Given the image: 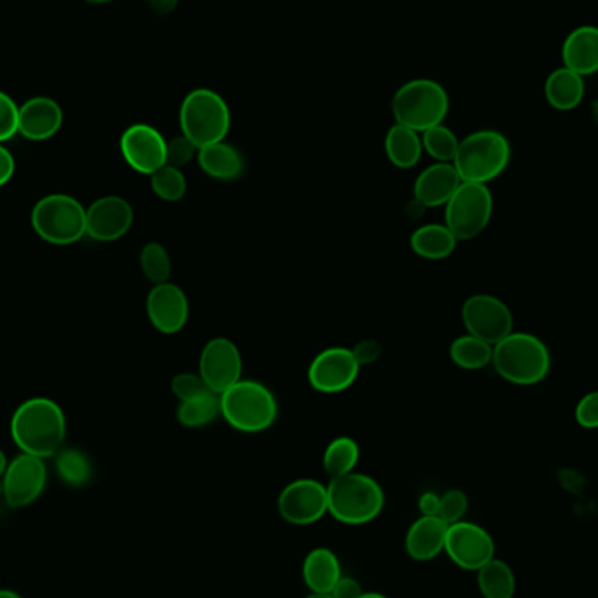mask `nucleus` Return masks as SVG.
<instances>
[{
	"mask_svg": "<svg viewBox=\"0 0 598 598\" xmlns=\"http://www.w3.org/2000/svg\"><path fill=\"white\" fill-rule=\"evenodd\" d=\"M182 135L202 149L226 139L232 130V111L226 100L209 88H199L187 93L179 111Z\"/></svg>",
	"mask_w": 598,
	"mask_h": 598,
	"instance_id": "6",
	"label": "nucleus"
},
{
	"mask_svg": "<svg viewBox=\"0 0 598 598\" xmlns=\"http://www.w3.org/2000/svg\"><path fill=\"white\" fill-rule=\"evenodd\" d=\"M385 153L388 161L397 169H413L418 165L424 153L420 133L403 124H394L385 136Z\"/></svg>",
	"mask_w": 598,
	"mask_h": 598,
	"instance_id": "27",
	"label": "nucleus"
},
{
	"mask_svg": "<svg viewBox=\"0 0 598 598\" xmlns=\"http://www.w3.org/2000/svg\"><path fill=\"white\" fill-rule=\"evenodd\" d=\"M57 473L65 485L78 488L90 482L93 467L83 452L69 448L57 454Z\"/></svg>",
	"mask_w": 598,
	"mask_h": 598,
	"instance_id": "32",
	"label": "nucleus"
},
{
	"mask_svg": "<svg viewBox=\"0 0 598 598\" xmlns=\"http://www.w3.org/2000/svg\"><path fill=\"white\" fill-rule=\"evenodd\" d=\"M439 497L436 491H425L418 499V509L422 516H438Z\"/></svg>",
	"mask_w": 598,
	"mask_h": 598,
	"instance_id": "44",
	"label": "nucleus"
},
{
	"mask_svg": "<svg viewBox=\"0 0 598 598\" xmlns=\"http://www.w3.org/2000/svg\"><path fill=\"white\" fill-rule=\"evenodd\" d=\"M586 95V83L582 75L569 71L566 67L555 69L546 78L545 97L551 108L567 112L581 105Z\"/></svg>",
	"mask_w": 598,
	"mask_h": 598,
	"instance_id": "25",
	"label": "nucleus"
},
{
	"mask_svg": "<svg viewBox=\"0 0 598 598\" xmlns=\"http://www.w3.org/2000/svg\"><path fill=\"white\" fill-rule=\"evenodd\" d=\"M0 494H4V485H2V482H0Z\"/></svg>",
	"mask_w": 598,
	"mask_h": 598,
	"instance_id": "52",
	"label": "nucleus"
},
{
	"mask_svg": "<svg viewBox=\"0 0 598 598\" xmlns=\"http://www.w3.org/2000/svg\"><path fill=\"white\" fill-rule=\"evenodd\" d=\"M463 184L454 163H434L425 169L415 181V196L427 209L443 206L450 202L455 191Z\"/></svg>",
	"mask_w": 598,
	"mask_h": 598,
	"instance_id": "20",
	"label": "nucleus"
},
{
	"mask_svg": "<svg viewBox=\"0 0 598 598\" xmlns=\"http://www.w3.org/2000/svg\"><path fill=\"white\" fill-rule=\"evenodd\" d=\"M511 144L497 130H478L458 144L454 166L463 182L488 184L508 169Z\"/></svg>",
	"mask_w": 598,
	"mask_h": 598,
	"instance_id": "5",
	"label": "nucleus"
},
{
	"mask_svg": "<svg viewBox=\"0 0 598 598\" xmlns=\"http://www.w3.org/2000/svg\"><path fill=\"white\" fill-rule=\"evenodd\" d=\"M491 364L506 382L520 387L537 385L551 369V355L543 339L530 333H515L494 345Z\"/></svg>",
	"mask_w": 598,
	"mask_h": 598,
	"instance_id": "3",
	"label": "nucleus"
},
{
	"mask_svg": "<svg viewBox=\"0 0 598 598\" xmlns=\"http://www.w3.org/2000/svg\"><path fill=\"white\" fill-rule=\"evenodd\" d=\"M361 448L355 439L348 436L333 439L327 445L324 457H322V467L326 470L330 478L351 475L359 464Z\"/></svg>",
	"mask_w": 598,
	"mask_h": 598,
	"instance_id": "29",
	"label": "nucleus"
},
{
	"mask_svg": "<svg viewBox=\"0 0 598 598\" xmlns=\"http://www.w3.org/2000/svg\"><path fill=\"white\" fill-rule=\"evenodd\" d=\"M277 509L282 520L287 524L297 527L317 524L324 516L330 515L327 487L317 479H294L281 491Z\"/></svg>",
	"mask_w": 598,
	"mask_h": 598,
	"instance_id": "11",
	"label": "nucleus"
},
{
	"mask_svg": "<svg viewBox=\"0 0 598 598\" xmlns=\"http://www.w3.org/2000/svg\"><path fill=\"white\" fill-rule=\"evenodd\" d=\"M17 161L4 145L0 144V187L6 186L13 179Z\"/></svg>",
	"mask_w": 598,
	"mask_h": 598,
	"instance_id": "43",
	"label": "nucleus"
},
{
	"mask_svg": "<svg viewBox=\"0 0 598 598\" xmlns=\"http://www.w3.org/2000/svg\"><path fill=\"white\" fill-rule=\"evenodd\" d=\"M244 361L239 347L230 338H214L206 342L200 354L199 373L212 393H226L242 379Z\"/></svg>",
	"mask_w": 598,
	"mask_h": 598,
	"instance_id": "13",
	"label": "nucleus"
},
{
	"mask_svg": "<svg viewBox=\"0 0 598 598\" xmlns=\"http://www.w3.org/2000/svg\"><path fill=\"white\" fill-rule=\"evenodd\" d=\"M18 120H20V108L11 97L0 91V144L17 135Z\"/></svg>",
	"mask_w": 598,
	"mask_h": 598,
	"instance_id": "39",
	"label": "nucleus"
},
{
	"mask_svg": "<svg viewBox=\"0 0 598 598\" xmlns=\"http://www.w3.org/2000/svg\"><path fill=\"white\" fill-rule=\"evenodd\" d=\"M151 187L163 202L178 203L186 196L187 181L181 169L165 165L151 175Z\"/></svg>",
	"mask_w": 598,
	"mask_h": 598,
	"instance_id": "34",
	"label": "nucleus"
},
{
	"mask_svg": "<svg viewBox=\"0 0 598 598\" xmlns=\"http://www.w3.org/2000/svg\"><path fill=\"white\" fill-rule=\"evenodd\" d=\"M48 482L44 458L21 454L4 473V497L9 508H26L41 497Z\"/></svg>",
	"mask_w": 598,
	"mask_h": 598,
	"instance_id": "15",
	"label": "nucleus"
},
{
	"mask_svg": "<svg viewBox=\"0 0 598 598\" xmlns=\"http://www.w3.org/2000/svg\"><path fill=\"white\" fill-rule=\"evenodd\" d=\"M458 240L445 224H425L409 239L413 252L427 261H443L457 249Z\"/></svg>",
	"mask_w": 598,
	"mask_h": 598,
	"instance_id": "26",
	"label": "nucleus"
},
{
	"mask_svg": "<svg viewBox=\"0 0 598 598\" xmlns=\"http://www.w3.org/2000/svg\"><path fill=\"white\" fill-rule=\"evenodd\" d=\"M0 598H23L13 590H0Z\"/></svg>",
	"mask_w": 598,
	"mask_h": 598,
	"instance_id": "48",
	"label": "nucleus"
},
{
	"mask_svg": "<svg viewBox=\"0 0 598 598\" xmlns=\"http://www.w3.org/2000/svg\"><path fill=\"white\" fill-rule=\"evenodd\" d=\"M361 598H388L387 595L378 594V591H369V594H366L364 591L363 595H361Z\"/></svg>",
	"mask_w": 598,
	"mask_h": 598,
	"instance_id": "49",
	"label": "nucleus"
},
{
	"mask_svg": "<svg viewBox=\"0 0 598 598\" xmlns=\"http://www.w3.org/2000/svg\"><path fill=\"white\" fill-rule=\"evenodd\" d=\"M145 312L154 330L163 335H178L190 321V300L179 285L165 282L149 291Z\"/></svg>",
	"mask_w": 598,
	"mask_h": 598,
	"instance_id": "17",
	"label": "nucleus"
},
{
	"mask_svg": "<svg viewBox=\"0 0 598 598\" xmlns=\"http://www.w3.org/2000/svg\"><path fill=\"white\" fill-rule=\"evenodd\" d=\"M561 62L569 71L588 78L598 72V27L581 26L561 45Z\"/></svg>",
	"mask_w": 598,
	"mask_h": 598,
	"instance_id": "22",
	"label": "nucleus"
},
{
	"mask_svg": "<svg viewBox=\"0 0 598 598\" xmlns=\"http://www.w3.org/2000/svg\"><path fill=\"white\" fill-rule=\"evenodd\" d=\"M133 209L121 196H103L87 209V235L97 242H116L132 230Z\"/></svg>",
	"mask_w": 598,
	"mask_h": 598,
	"instance_id": "18",
	"label": "nucleus"
},
{
	"mask_svg": "<svg viewBox=\"0 0 598 598\" xmlns=\"http://www.w3.org/2000/svg\"><path fill=\"white\" fill-rule=\"evenodd\" d=\"M457 135L445 124H438L422 133V145L425 153L429 154L436 163H454L458 151Z\"/></svg>",
	"mask_w": 598,
	"mask_h": 598,
	"instance_id": "33",
	"label": "nucleus"
},
{
	"mask_svg": "<svg viewBox=\"0 0 598 598\" xmlns=\"http://www.w3.org/2000/svg\"><path fill=\"white\" fill-rule=\"evenodd\" d=\"M63 112L59 102L48 97H33L20 108L18 132L29 141H48L62 129Z\"/></svg>",
	"mask_w": 598,
	"mask_h": 598,
	"instance_id": "19",
	"label": "nucleus"
},
{
	"mask_svg": "<svg viewBox=\"0 0 598 598\" xmlns=\"http://www.w3.org/2000/svg\"><path fill=\"white\" fill-rule=\"evenodd\" d=\"M425 211H427V206L422 205L417 199H413L409 200L408 205H406L405 214L408 220L417 221L420 220Z\"/></svg>",
	"mask_w": 598,
	"mask_h": 598,
	"instance_id": "46",
	"label": "nucleus"
},
{
	"mask_svg": "<svg viewBox=\"0 0 598 598\" xmlns=\"http://www.w3.org/2000/svg\"><path fill=\"white\" fill-rule=\"evenodd\" d=\"M220 399L221 415L240 433H263L277 422V399L266 385L254 379H240Z\"/></svg>",
	"mask_w": 598,
	"mask_h": 598,
	"instance_id": "4",
	"label": "nucleus"
},
{
	"mask_svg": "<svg viewBox=\"0 0 598 598\" xmlns=\"http://www.w3.org/2000/svg\"><path fill=\"white\" fill-rule=\"evenodd\" d=\"M8 458H6L4 452L0 450V478L4 476L6 469H8Z\"/></svg>",
	"mask_w": 598,
	"mask_h": 598,
	"instance_id": "47",
	"label": "nucleus"
},
{
	"mask_svg": "<svg viewBox=\"0 0 598 598\" xmlns=\"http://www.w3.org/2000/svg\"><path fill=\"white\" fill-rule=\"evenodd\" d=\"M141 268L149 282L165 284L172 275L169 251L158 242H149L141 251Z\"/></svg>",
	"mask_w": 598,
	"mask_h": 598,
	"instance_id": "35",
	"label": "nucleus"
},
{
	"mask_svg": "<svg viewBox=\"0 0 598 598\" xmlns=\"http://www.w3.org/2000/svg\"><path fill=\"white\" fill-rule=\"evenodd\" d=\"M144 2H148L149 8L153 9L154 13L160 14V17L174 13L179 6V0H144Z\"/></svg>",
	"mask_w": 598,
	"mask_h": 598,
	"instance_id": "45",
	"label": "nucleus"
},
{
	"mask_svg": "<svg viewBox=\"0 0 598 598\" xmlns=\"http://www.w3.org/2000/svg\"><path fill=\"white\" fill-rule=\"evenodd\" d=\"M305 598H335L331 594H310L308 597Z\"/></svg>",
	"mask_w": 598,
	"mask_h": 598,
	"instance_id": "50",
	"label": "nucleus"
},
{
	"mask_svg": "<svg viewBox=\"0 0 598 598\" xmlns=\"http://www.w3.org/2000/svg\"><path fill=\"white\" fill-rule=\"evenodd\" d=\"M120 149L124 161L139 174L151 178L166 165L165 136L151 124L136 123L124 130Z\"/></svg>",
	"mask_w": 598,
	"mask_h": 598,
	"instance_id": "16",
	"label": "nucleus"
},
{
	"mask_svg": "<svg viewBox=\"0 0 598 598\" xmlns=\"http://www.w3.org/2000/svg\"><path fill=\"white\" fill-rule=\"evenodd\" d=\"M364 594L363 586L357 579L351 578V576H342L336 582L335 588L331 591V595L335 598H361Z\"/></svg>",
	"mask_w": 598,
	"mask_h": 598,
	"instance_id": "42",
	"label": "nucleus"
},
{
	"mask_svg": "<svg viewBox=\"0 0 598 598\" xmlns=\"http://www.w3.org/2000/svg\"><path fill=\"white\" fill-rule=\"evenodd\" d=\"M576 422L582 429H598V391L581 397L576 406Z\"/></svg>",
	"mask_w": 598,
	"mask_h": 598,
	"instance_id": "40",
	"label": "nucleus"
},
{
	"mask_svg": "<svg viewBox=\"0 0 598 598\" xmlns=\"http://www.w3.org/2000/svg\"><path fill=\"white\" fill-rule=\"evenodd\" d=\"M170 387H172V393L178 397L179 403L203 396V394L211 391V388L206 387L200 373L199 375H194V373H179L172 379Z\"/></svg>",
	"mask_w": 598,
	"mask_h": 598,
	"instance_id": "37",
	"label": "nucleus"
},
{
	"mask_svg": "<svg viewBox=\"0 0 598 598\" xmlns=\"http://www.w3.org/2000/svg\"><path fill=\"white\" fill-rule=\"evenodd\" d=\"M463 322L467 335L497 345L511 335L515 327L511 310L499 297L491 294H475L467 297L463 305Z\"/></svg>",
	"mask_w": 598,
	"mask_h": 598,
	"instance_id": "10",
	"label": "nucleus"
},
{
	"mask_svg": "<svg viewBox=\"0 0 598 598\" xmlns=\"http://www.w3.org/2000/svg\"><path fill=\"white\" fill-rule=\"evenodd\" d=\"M467 509H469V499H467L466 491L460 490V488H450L439 497L438 518H442L446 525L463 521Z\"/></svg>",
	"mask_w": 598,
	"mask_h": 598,
	"instance_id": "36",
	"label": "nucleus"
},
{
	"mask_svg": "<svg viewBox=\"0 0 598 598\" xmlns=\"http://www.w3.org/2000/svg\"><path fill=\"white\" fill-rule=\"evenodd\" d=\"M359 372L351 348H326L310 364L308 384L321 394H339L357 382Z\"/></svg>",
	"mask_w": 598,
	"mask_h": 598,
	"instance_id": "14",
	"label": "nucleus"
},
{
	"mask_svg": "<svg viewBox=\"0 0 598 598\" xmlns=\"http://www.w3.org/2000/svg\"><path fill=\"white\" fill-rule=\"evenodd\" d=\"M90 4H109L112 0H87Z\"/></svg>",
	"mask_w": 598,
	"mask_h": 598,
	"instance_id": "51",
	"label": "nucleus"
},
{
	"mask_svg": "<svg viewBox=\"0 0 598 598\" xmlns=\"http://www.w3.org/2000/svg\"><path fill=\"white\" fill-rule=\"evenodd\" d=\"M11 436L21 454L39 458L54 457L65 443V413L48 397H32L21 403L14 412Z\"/></svg>",
	"mask_w": 598,
	"mask_h": 598,
	"instance_id": "1",
	"label": "nucleus"
},
{
	"mask_svg": "<svg viewBox=\"0 0 598 598\" xmlns=\"http://www.w3.org/2000/svg\"><path fill=\"white\" fill-rule=\"evenodd\" d=\"M448 525L438 516H420L413 521L405 537V549L412 560L430 561L445 554Z\"/></svg>",
	"mask_w": 598,
	"mask_h": 598,
	"instance_id": "21",
	"label": "nucleus"
},
{
	"mask_svg": "<svg viewBox=\"0 0 598 598\" xmlns=\"http://www.w3.org/2000/svg\"><path fill=\"white\" fill-rule=\"evenodd\" d=\"M196 161L203 174L215 181H235L245 170L242 153L235 145L224 141L200 149Z\"/></svg>",
	"mask_w": 598,
	"mask_h": 598,
	"instance_id": "23",
	"label": "nucleus"
},
{
	"mask_svg": "<svg viewBox=\"0 0 598 598\" xmlns=\"http://www.w3.org/2000/svg\"><path fill=\"white\" fill-rule=\"evenodd\" d=\"M476 574L483 598H515L516 576L508 561L491 558Z\"/></svg>",
	"mask_w": 598,
	"mask_h": 598,
	"instance_id": "28",
	"label": "nucleus"
},
{
	"mask_svg": "<svg viewBox=\"0 0 598 598\" xmlns=\"http://www.w3.org/2000/svg\"><path fill=\"white\" fill-rule=\"evenodd\" d=\"M32 227L51 245H72L87 235V209L69 194H48L32 209Z\"/></svg>",
	"mask_w": 598,
	"mask_h": 598,
	"instance_id": "8",
	"label": "nucleus"
},
{
	"mask_svg": "<svg viewBox=\"0 0 598 598\" xmlns=\"http://www.w3.org/2000/svg\"><path fill=\"white\" fill-rule=\"evenodd\" d=\"M200 149L186 135H179L166 141V165L182 169L199 156Z\"/></svg>",
	"mask_w": 598,
	"mask_h": 598,
	"instance_id": "38",
	"label": "nucleus"
},
{
	"mask_svg": "<svg viewBox=\"0 0 598 598\" xmlns=\"http://www.w3.org/2000/svg\"><path fill=\"white\" fill-rule=\"evenodd\" d=\"M445 554L460 569L478 572L491 558H496V540L482 525L458 521L448 525Z\"/></svg>",
	"mask_w": 598,
	"mask_h": 598,
	"instance_id": "12",
	"label": "nucleus"
},
{
	"mask_svg": "<svg viewBox=\"0 0 598 598\" xmlns=\"http://www.w3.org/2000/svg\"><path fill=\"white\" fill-rule=\"evenodd\" d=\"M221 415V399L217 394L209 393L203 396L194 397L191 401H184L179 405L178 420L182 427L187 429H200L205 425L212 424Z\"/></svg>",
	"mask_w": 598,
	"mask_h": 598,
	"instance_id": "31",
	"label": "nucleus"
},
{
	"mask_svg": "<svg viewBox=\"0 0 598 598\" xmlns=\"http://www.w3.org/2000/svg\"><path fill=\"white\" fill-rule=\"evenodd\" d=\"M342 576L339 558L330 548H314L303 561V581L310 594H331Z\"/></svg>",
	"mask_w": 598,
	"mask_h": 598,
	"instance_id": "24",
	"label": "nucleus"
},
{
	"mask_svg": "<svg viewBox=\"0 0 598 598\" xmlns=\"http://www.w3.org/2000/svg\"><path fill=\"white\" fill-rule=\"evenodd\" d=\"M445 209V226L455 239H476L490 224L494 196L487 184L463 182Z\"/></svg>",
	"mask_w": 598,
	"mask_h": 598,
	"instance_id": "9",
	"label": "nucleus"
},
{
	"mask_svg": "<svg viewBox=\"0 0 598 598\" xmlns=\"http://www.w3.org/2000/svg\"><path fill=\"white\" fill-rule=\"evenodd\" d=\"M384 508V488L372 476L354 470L327 483V509L339 524L354 527L372 524Z\"/></svg>",
	"mask_w": 598,
	"mask_h": 598,
	"instance_id": "2",
	"label": "nucleus"
},
{
	"mask_svg": "<svg viewBox=\"0 0 598 598\" xmlns=\"http://www.w3.org/2000/svg\"><path fill=\"white\" fill-rule=\"evenodd\" d=\"M351 351L352 354H354L357 364L363 367L367 366V364L376 363V361L379 359V355H382L384 347H382L376 339H363V342L357 343Z\"/></svg>",
	"mask_w": 598,
	"mask_h": 598,
	"instance_id": "41",
	"label": "nucleus"
},
{
	"mask_svg": "<svg viewBox=\"0 0 598 598\" xmlns=\"http://www.w3.org/2000/svg\"><path fill=\"white\" fill-rule=\"evenodd\" d=\"M494 347L473 335L460 336L450 345V359L460 369L478 372L491 364Z\"/></svg>",
	"mask_w": 598,
	"mask_h": 598,
	"instance_id": "30",
	"label": "nucleus"
},
{
	"mask_svg": "<svg viewBox=\"0 0 598 598\" xmlns=\"http://www.w3.org/2000/svg\"><path fill=\"white\" fill-rule=\"evenodd\" d=\"M448 111H450L448 93L433 79H412L396 91L393 99L396 123L418 133L443 124Z\"/></svg>",
	"mask_w": 598,
	"mask_h": 598,
	"instance_id": "7",
	"label": "nucleus"
}]
</instances>
